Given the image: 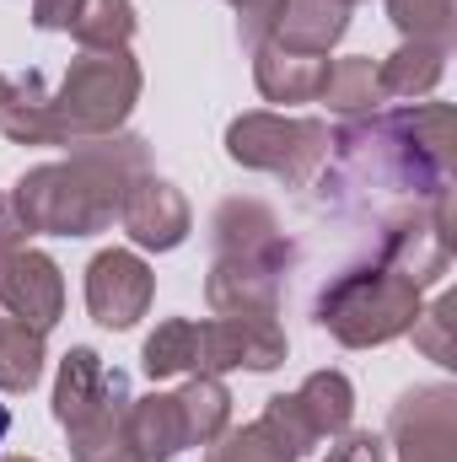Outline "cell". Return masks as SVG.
Segmentation results:
<instances>
[{
    "label": "cell",
    "mask_w": 457,
    "mask_h": 462,
    "mask_svg": "<svg viewBox=\"0 0 457 462\" xmlns=\"http://www.w3.org/2000/svg\"><path fill=\"white\" fill-rule=\"evenodd\" d=\"M457 178V118L452 103L377 108L344 118L329 134V162L307 189L318 216H393L409 205H431Z\"/></svg>",
    "instance_id": "obj_1"
},
{
    "label": "cell",
    "mask_w": 457,
    "mask_h": 462,
    "mask_svg": "<svg viewBox=\"0 0 457 462\" xmlns=\"http://www.w3.org/2000/svg\"><path fill=\"white\" fill-rule=\"evenodd\" d=\"M65 162L27 167L11 189L33 236H98L118 221L124 189L151 172V145L129 129L87 134L65 145Z\"/></svg>",
    "instance_id": "obj_2"
},
{
    "label": "cell",
    "mask_w": 457,
    "mask_h": 462,
    "mask_svg": "<svg viewBox=\"0 0 457 462\" xmlns=\"http://www.w3.org/2000/svg\"><path fill=\"white\" fill-rule=\"evenodd\" d=\"M425 291L409 285L398 269H387L382 258H360L350 263L344 274H334L318 301H312V318L329 339H340L344 349H377V345H393L415 328L420 318V301Z\"/></svg>",
    "instance_id": "obj_3"
},
{
    "label": "cell",
    "mask_w": 457,
    "mask_h": 462,
    "mask_svg": "<svg viewBox=\"0 0 457 462\" xmlns=\"http://www.w3.org/2000/svg\"><path fill=\"white\" fill-rule=\"evenodd\" d=\"M140 87H145V76H140L129 49H108V54L81 49L70 60L60 92H54V118L65 129V145H76L87 134L124 129V118L135 114V103H140Z\"/></svg>",
    "instance_id": "obj_4"
},
{
    "label": "cell",
    "mask_w": 457,
    "mask_h": 462,
    "mask_svg": "<svg viewBox=\"0 0 457 462\" xmlns=\"http://www.w3.org/2000/svg\"><path fill=\"white\" fill-rule=\"evenodd\" d=\"M329 124L291 114H237L227 124V156L247 172H269L285 189H307L329 162Z\"/></svg>",
    "instance_id": "obj_5"
},
{
    "label": "cell",
    "mask_w": 457,
    "mask_h": 462,
    "mask_svg": "<svg viewBox=\"0 0 457 462\" xmlns=\"http://www.w3.org/2000/svg\"><path fill=\"white\" fill-rule=\"evenodd\" d=\"M398 462H457V393L447 382L409 387L387 414Z\"/></svg>",
    "instance_id": "obj_6"
},
{
    "label": "cell",
    "mask_w": 457,
    "mask_h": 462,
    "mask_svg": "<svg viewBox=\"0 0 457 462\" xmlns=\"http://www.w3.org/2000/svg\"><path fill=\"white\" fill-rule=\"evenodd\" d=\"M151 296H156V274L135 247H103L87 263V312L103 328L114 334L135 328L151 312Z\"/></svg>",
    "instance_id": "obj_7"
},
{
    "label": "cell",
    "mask_w": 457,
    "mask_h": 462,
    "mask_svg": "<svg viewBox=\"0 0 457 462\" xmlns=\"http://www.w3.org/2000/svg\"><path fill=\"white\" fill-rule=\"evenodd\" d=\"M285 365V328L280 318H210L200 323V371H275Z\"/></svg>",
    "instance_id": "obj_8"
},
{
    "label": "cell",
    "mask_w": 457,
    "mask_h": 462,
    "mask_svg": "<svg viewBox=\"0 0 457 462\" xmlns=\"http://www.w3.org/2000/svg\"><path fill=\"white\" fill-rule=\"evenodd\" d=\"M0 307L22 323H33L38 334H49L65 318V274L49 253L38 247H16L0 253Z\"/></svg>",
    "instance_id": "obj_9"
},
{
    "label": "cell",
    "mask_w": 457,
    "mask_h": 462,
    "mask_svg": "<svg viewBox=\"0 0 457 462\" xmlns=\"http://www.w3.org/2000/svg\"><path fill=\"white\" fill-rule=\"evenodd\" d=\"M118 221H124V231H129L135 247H145V253H173V247H183V236L194 231V210H189V199L178 194V183H167V178H156V172H140V178L124 189Z\"/></svg>",
    "instance_id": "obj_10"
},
{
    "label": "cell",
    "mask_w": 457,
    "mask_h": 462,
    "mask_svg": "<svg viewBox=\"0 0 457 462\" xmlns=\"http://www.w3.org/2000/svg\"><path fill=\"white\" fill-rule=\"evenodd\" d=\"M285 274H291V269L264 263V258H231V253H216L210 280H205V301H210L216 318H280Z\"/></svg>",
    "instance_id": "obj_11"
},
{
    "label": "cell",
    "mask_w": 457,
    "mask_h": 462,
    "mask_svg": "<svg viewBox=\"0 0 457 462\" xmlns=\"http://www.w3.org/2000/svg\"><path fill=\"white\" fill-rule=\"evenodd\" d=\"M210 236H216V253H231V258H264L280 269L296 263V242L280 231L264 199H221L210 216Z\"/></svg>",
    "instance_id": "obj_12"
},
{
    "label": "cell",
    "mask_w": 457,
    "mask_h": 462,
    "mask_svg": "<svg viewBox=\"0 0 457 462\" xmlns=\"http://www.w3.org/2000/svg\"><path fill=\"white\" fill-rule=\"evenodd\" d=\"M114 398H129V376L118 365H108L98 349L76 345L60 360V376H54V420H60V430L81 425L87 414H98Z\"/></svg>",
    "instance_id": "obj_13"
},
{
    "label": "cell",
    "mask_w": 457,
    "mask_h": 462,
    "mask_svg": "<svg viewBox=\"0 0 457 462\" xmlns=\"http://www.w3.org/2000/svg\"><path fill=\"white\" fill-rule=\"evenodd\" d=\"M350 32V5L344 0H280L269 22V43L291 54H329Z\"/></svg>",
    "instance_id": "obj_14"
},
{
    "label": "cell",
    "mask_w": 457,
    "mask_h": 462,
    "mask_svg": "<svg viewBox=\"0 0 457 462\" xmlns=\"http://www.w3.org/2000/svg\"><path fill=\"white\" fill-rule=\"evenodd\" d=\"M323 76H329V60L323 54H291L280 43H258L253 49V81L264 92V103H318L323 92Z\"/></svg>",
    "instance_id": "obj_15"
},
{
    "label": "cell",
    "mask_w": 457,
    "mask_h": 462,
    "mask_svg": "<svg viewBox=\"0 0 457 462\" xmlns=\"http://www.w3.org/2000/svg\"><path fill=\"white\" fill-rule=\"evenodd\" d=\"M0 134L16 145H65V129L54 118V92L43 87L38 70L11 81V97L0 103Z\"/></svg>",
    "instance_id": "obj_16"
},
{
    "label": "cell",
    "mask_w": 457,
    "mask_h": 462,
    "mask_svg": "<svg viewBox=\"0 0 457 462\" xmlns=\"http://www.w3.org/2000/svg\"><path fill=\"white\" fill-rule=\"evenodd\" d=\"M129 447L140 452V462H173L183 447H189L178 393H145V398H129Z\"/></svg>",
    "instance_id": "obj_17"
},
{
    "label": "cell",
    "mask_w": 457,
    "mask_h": 462,
    "mask_svg": "<svg viewBox=\"0 0 457 462\" xmlns=\"http://www.w3.org/2000/svg\"><path fill=\"white\" fill-rule=\"evenodd\" d=\"M447 54L442 43H420V38H404L387 60H377V81L387 97H431L447 76Z\"/></svg>",
    "instance_id": "obj_18"
},
{
    "label": "cell",
    "mask_w": 457,
    "mask_h": 462,
    "mask_svg": "<svg viewBox=\"0 0 457 462\" xmlns=\"http://www.w3.org/2000/svg\"><path fill=\"white\" fill-rule=\"evenodd\" d=\"M318 103H329L334 118L377 114V108L387 103V92H382V81H377V60H371V54H344V60H334L329 76H323Z\"/></svg>",
    "instance_id": "obj_19"
},
{
    "label": "cell",
    "mask_w": 457,
    "mask_h": 462,
    "mask_svg": "<svg viewBox=\"0 0 457 462\" xmlns=\"http://www.w3.org/2000/svg\"><path fill=\"white\" fill-rule=\"evenodd\" d=\"M291 398H296V409H302V420H307V430L318 441L344 436L350 420H355V387H350L344 371H312Z\"/></svg>",
    "instance_id": "obj_20"
},
{
    "label": "cell",
    "mask_w": 457,
    "mask_h": 462,
    "mask_svg": "<svg viewBox=\"0 0 457 462\" xmlns=\"http://www.w3.org/2000/svg\"><path fill=\"white\" fill-rule=\"evenodd\" d=\"M65 436H70V462H140V452L129 447V398L103 403Z\"/></svg>",
    "instance_id": "obj_21"
},
{
    "label": "cell",
    "mask_w": 457,
    "mask_h": 462,
    "mask_svg": "<svg viewBox=\"0 0 457 462\" xmlns=\"http://www.w3.org/2000/svg\"><path fill=\"white\" fill-rule=\"evenodd\" d=\"M140 365L151 382H167V376H205L200 371V323L194 318H167L156 323V334L140 349Z\"/></svg>",
    "instance_id": "obj_22"
},
{
    "label": "cell",
    "mask_w": 457,
    "mask_h": 462,
    "mask_svg": "<svg viewBox=\"0 0 457 462\" xmlns=\"http://www.w3.org/2000/svg\"><path fill=\"white\" fill-rule=\"evenodd\" d=\"M49 334H38L22 318H0V393H33L49 360Z\"/></svg>",
    "instance_id": "obj_23"
},
{
    "label": "cell",
    "mask_w": 457,
    "mask_h": 462,
    "mask_svg": "<svg viewBox=\"0 0 457 462\" xmlns=\"http://www.w3.org/2000/svg\"><path fill=\"white\" fill-rule=\"evenodd\" d=\"M178 409H183L189 447H210L221 430H231V393L221 376H189L178 387Z\"/></svg>",
    "instance_id": "obj_24"
},
{
    "label": "cell",
    "mask_w": 457,
    "mask_h": 462,
    "mask_svg": "<svg viewBox=\"0 0 457 462\" xmlns=\"http://www.w3.org/2000/svg\"><path fill=\"white\" fill-rule=\"evenodd\" d=\"M135 5L129 0H81V11H76V22H70V38L81 43V49H98V54H108V49H129V38H135Z\"/></svg>",
    "instance_id": "obj_25"
},
{
    "label": "cell",
    "mask_w": 457,
    "mask_h": 462,
    "mask_svg": "<svg viewBox=\"0 0 457 462\" xmlns=\"http://www.w3.org/2000/svg\"><path fill=\"white\" fill-rule=\"evenodd\" d=\"M387 16L404 38L420 43H442L452 49V27H457V0H387Z\"/></svg>",
    "instance_id": "obj_26"
},
{
    "label": "cell",
    "mask_w": 457,
    "mask_h": 462,
    "mask_svg": "<svg viewBox=\"0 0 457 462\" xmlns=\"http://www.w3.org/2000/svg\"><path fill=\"white\" fill-rule=\"evenodd\" d=\"M258 425H264V436H269V441H275L291 462H302L312 447H318V436L307 430V420H302V409H296V398H291V393L269 398V403H264V414H258Z\"/></svg>",
    "instance_id": "obj_27"
},
{
    "label": "cell",
    "mask_w": 457,
    "mask_h": 462,
    "mask_svg": "<svg viewBox=\"0 0 457 462\" xmlns=\"http://www.w3.org/2000/svg\"><path fill=\"white\" fill-rule=\"evenodd\" d=\"M205 462H291L269 436H264V425L253 420V425H242V430H221L210 447H205Z\"/></svg>",
    "instance_id": "obj_28"
},
{
    "label": "cell",
    "mask_w": 457,
    "mask_h": 462,
    "mask_svg": "<svg viewBox=\"0 0 457 462\" xmlns=\"http://www.w3.org/2000/svg\"><path fill=\"white\" fill-rule=\"evenodd\" d=\"M452 312H457V301L452 296H442L436 307H420V318H415V345L425 349L436 365H457V349H452Z\"/></svg>",
    "instance_id": "obj_29"
},
{
    "label": "cell",
    "mask_w": 457,
    "mask_h": 462,
    "mask_svg": "<svg viewBox=\"0 0 457 462\" xmlns=\"http://www.w3.org/2000/svg\"><path fill=\"white\" fill-rule=\"evenodd\" d=\"M227 5L237 11V38H242V49H258V43L269 38V22H275L280 0H227Z\"/></svg>",
    "instance_id": "obj_30"
},
{
    "label": "cell",
    "mask_w": 457,
    "mask_h": 462,
    "mask_svg": "<svg viewBox=\"0 0 457 462\" xmlns=\"http://www.w3.org/2000/svg\"><path fill=\"white\" fill-rule=\"evenodd\" d=\"M323 462H387V441L371 430H344V436H334Z\"/></svg>",
    "instance_id": "obj_31"
},
{
    "label": "cell",
    "mask_w": 457,
    "mask_h": 462,
    "mask_svg": "<svg viewBox=\"0 0 457 462\" xmlns=\"http://www.w3.org/2000/svg\"><path fill=\"white\" fill-rule=\"evenodd\" d=\"M81 0H33V27L38 32H70Z\"/></svg>",
    "instance_id": "obj_32"
},
{
    "label": "cell",
    "mask_w": 457,
    "mask_h": 462,
    "mask_svg": "<svg viewBox=\"0 0 457 462\" xmlns=\"http://www.w3.org/2000/svg\"><path fill=\"white\" fill-rule=\"evenodd\" d=\"M27 221H22V210H16V199L11 194H0V253H16V247H27Z\"/></svg>",
    "instance_id": "obj_33"
},
{
    "label": "cell",
    "mask_w": 457,
    "mask_h": 462,
    "mask_svg": "<svg viewBox=\"0 0 457 462\" xmlns=\"http://www.w3.org/2000/svg\"><path fill=\"white\" fill-rule=\"evenodd\" d=\"M5 430H11V409L0 403V441H5Z\"/></svg>",
    "instance_id": "obj_34"
},
{
    "label": "cell",
    "mask_w": 457,
    "mask_h": 462,
    "mask_svg": "<svg viewBox=\"0 0 457 462\" xmlns=\"http://www.w3.org/2000/svg\"><path fill=\"white\" fill-rule=\"evenodd\" d=\"M5 97H11V76L0 70V103H5Z\"/></svg>",
    "instance_id": "obj_35"
},
{
    "label": "cell",
    "mask_w": 457,
    "mask_h": 462,
    "mask_svg": "<svg viewBox=\"0 0 457 462\" xmlns=\"http://www.w3.org/2000/svg\"><path fill=\"white\" fill-rule=\"evenodd\" d=\"M0 462H38V457H0Z\"/></svg>",
    "instance_id": "obj_36"
},
{
    "label": "cell",
    "mask_w": 457,
    "mask_h": 462,
    "mask_svg": "<svg viewBox=\"0 0 457 462\" xmlns=\"http://www.w3.org/2000/svg\"><path fill=\"white\" fill-rule=\"evenodd\" d=\"M344 5H360V0H344Z\"/></svg>",
    "instance_id": "obj_37"
}]
</instances>
